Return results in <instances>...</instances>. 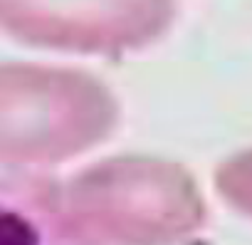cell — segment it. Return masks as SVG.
<instances>
[{
    "instance_id": "1",
    "label": "cell",
    "mask_w": 252,
    "mask_h": 245,
    "mask_svg": "<svg viewBox=\"0 0 252 245\" xmlns=\"http://www.w3.org/2000/svg\"><path fill=\"white\" fill-rule=\"evenodd\" d=\"M60 208L74 233L114 245H176L205 220V203L190 174L144 156L87 169L67 183Z\"/></svg>"
},
{
    "instance_id": "2",
    "label": "cell",
    "mask_w": 252,
    "mask_h": 245,
    "mask_svg": "<svg viewBox=\"0 0 252 245\" xmlns=\"http://www.w3.org/2000/svg\"><path fill=\"white\" fill-rule=\"evenodd\" d=\"M119 119L114 94L94 77L0 65V164H57L104 141Z\"/></svg>"
},
{
    "instance_id": "3",
    "label": "cell",
    "mask_w": 252,
    "mask_h": 245,
    "mask_svg": "<svg viewBox=\"0 0 252 245\" xmlns=\"http://www.w3.org/2000/svg\"><path fill=\"white\" fill-rule=\"evenodd\" d=\"M176 0H0V30L64 52H124L168 30Z\"/></svg>"
},
{
    "instance_id": "4",
    "label": "cell",
    "mask_w": 252,
    "mask_h": 245,
    "mask_svg": "<svg viewBox=\"0 0 252 245\" xmlns=\"http://www.w3.org/2000/svg\"><path fill=\"white\" fill-rule=\"evenodd\" d=\"M215 183L232 208L252 215V151L237 154L225 161L215 176Z\"/></svg>"
},
{
    "instance_id": "5",
    "label": "cell",
    "mask_w": 252,
    "mask_h": 245,
    "mask_svg": "<svg viewBox=\"0 0 252 245\" xmlns=\"http://www.w3.org/2000/svg\"><path fill=\"white\" fill-rule=\"evenodd\" d=\"M42 230L25 210L0 201V245H42Z\"/></svg>"
}]
</instances>
